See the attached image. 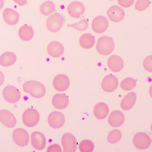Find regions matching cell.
Masks as SVG:
<instances>
[{
	"label": "cell",
	"instance_id": "cell-11",
	"mask_svg": "<svg viewBox=\"0 0 152 152\" xmlns=\"http://www.w3.org/2000/svg\"><path fill=\"white\" fill-rule=\"evenodd\" d=\"M67 12L72 18H79L85 13V6L81 2L74 1L70 3L68 6Z\"/></svg>",
	"mask_w": 152,
	"mask_h": 152
},
{
	"label": "cell",
	"instance_id": "cell-28",
	"mask_svg": "<svg viewBox=\"0 0 152 152\" xmlns=\"http://www.w3.org/2000/svg\"><path fill=\"white\" fill-rule=\"evenodd\" d=\"M136 80L131 77H128L125 79L121 83V87L123 90L126 91H129L133 90L136 86Z\"/></svg>",
	"mask_w": 152,
	"mask_h": 152
},
{
	"label": "cell",
	"instance_id": "cell-27",
	"mask_svg": "<svg viewBox=\"0 0 152 152\" xmlns=\"http://www.w3.org/2000/svg\"><path fill=\"white\" fill-rule=\"evenodd\" d=\"M55 8V4L52 1H47L42 4L40 7V11L44 16H49L54 12Z\"/></svg>",
	"mask_w": 152,
	"mask_h": 152
},
{
	"label": "cell",
	"instance_id": "cell-3",
	"mask_svg": "<svg viewBox=\"0 0 152 152\" xmlns=\"http://www.w3.org/2000/svg\"><path fill=\"white\" fill-rule=\"evenodd\" d=\"M64 18L61 14L55 13L48 17L46 21L47 29L52 33H57L62 28Z\"/></svg>",
	"mask_w": 152,
	"mask_h": 152
},
{
	"label": "cell",
	"instance_id": "cell-14",
	"mask_svg": "<svg viewBox=\"0 0 152 152\" xmlns=\"http://www.w3.org/2000/svg\"><path fill=\"white\" fill-rule=\"evenodd\" d=\"M107 14L110 20L113 22L118 23L123 20L125 18V12L119 6L113 5L108 9Z\"/></svg>",
	"mask_w": 152,
	"mask_h": 152
},
{
	"label": "cell",
	"instance_id": "cell-17",
	"mask_svg": "<svg viewBox=\"0 0 152 152\" xmlns=\"http://www.w3.org/2000/svg\"><path fill=\"white\" fill-rule=\"evenodd\" d=\"M49 55L54 58H58L63 55L64 47L63 45L57 41H53L49 44L47 48Z\"/></svg>",
	"mask_w": 152,
	"mask_h": 152
},
{
	"label": "cell",
	"instance_id": "cell-7",
	"mask_svg": "<svg viewBox=\"0 0 152 152\" xmlns=\"http://www.w3.org/2000/svg\"><path fill=\"white\" fill-rule=\"evenodd\" d=\"M14 143L20 147H24L28 144L29 141L28 133L22 128L15 129L12 133Z\"/></svg>",
	"mask_w": 152,
	"mask_h": 152
},
{
	"label": "cell",
	"instance_id": "cell-10",
	"mask_svg": "<svg viewBox=\"0 0 152 152\" xmlns=\"http://www.w3.org/2000/svg\"><path fill=\"white\" fill-rule=\"evenodd\" d=\"M53 84L55 90L59 92H64L69 87L70 80L65 74H59L53 79Z\"/></svg>",
	"mask_w": 152,
	"mask_h": 152
},
{
	"label": "cell",
	"instance_id": "cell-37",
	"mask_svg": "<svg viewBox=\"0 0 152 152\" xmlns=\"http://www.w3.org/2000/svg\"><path fill=\"white\" fill-rule=\"evenodd\" d=\"M4 81V76L2 71H0V87L3 84Z\"/></svg>",
	"mask_w": 152,
	"mask_h": 152
},
{
	"label": "cell",
	"instance_id": "cell-4",
	"mask_svg": "<svg viewBox=\"0 0 152 152\" xmlns=\"http://www.w3.org/2000/svg\"><path fill=\"white\" fill-rule=\"evenodd\" d=\"M40 120V114L36 109L28 108L22 115L23 124L28 127L31 128L37 125Z\"/></svg>",
	"mask_w": 152,
	"mask_h": 152
},
{
	"label": "cell",
	"instance_id": "cell-20",
	"mask_svg": "<svg viewBox=\"0 0 152 152\" xmlns=\"http://www.w3.org/2000/svg\"><path fill=\"white\" fill-rule=\"evenodd\" d=\"M3 18L6 24L10 26H14L18 22L19 15L11 8H6L3 12Z\"/></svg>",
	"mask_w": 152,
	"mask_h": 152
},
{
	"label": "cell",
	"instance_id": "cell-18",
	"mask_svg": "<svg viewBox=\"0 0 152 152\" xmlns=\"http://www.w3.org/2000/svg\"><path fill=\"white\" fill-rule=\"evenodd\" d=\"M52 103L53 107L56 109H64L68 106L69 100L67 95L65 94H56L53 97Z\"/></svg>",
	"mask_w": 152,
	"mask_h": 152
},
{
	"label": "cell",
	"instance_id": "cell-24",
	"mask_svg": "<svg viewBox=\"0 0 152 152\" xmlns=\"http://www.w3.org/2000/svg\"><path fill=\"white\" fill-rule=\"evenodd\" d=\"M17 56L12 52H5L0 56V65L3 67L12 66L17 61Z\"/></svg>",
	"mask_w": 152,
	"mask_h": 152
},
{
	"label": "cell",
	"instance_id": "cell-19",
	"mask_svg": "<svg viewBox=\"0 0 152 152\" xmlns=\"http://www.w3.org/2000/svg\"><path fill=\"white\" fill-rule=\"evenodd\" d=\"M125 120L124 113L119 110L112 112L108 118V123L113 127H119L123 125Z\"/></svg>",
	"mask_w": 152,
	"mask_h": 152
},
{
	"label": "cell",
	"instance_id": "cell-15",
	"mask_svg": "<svg viewBox=\"0 0 152 152\" xmlns=\"http://www.w3.org/2000/svg\"><path fill=\"white\" fill-rule=\"evenodd\" d=\"M0 122L6 127L13 128L17 124V119L9 111L2 109L0 110Z\"/></svg>",
	"mask_w": 152,
	"mask_h": 152
},
{
	"label": "cell",
	"instance_id": "cell-23",
	"mask_svg": "<svg viewBox=\"0 0 152 152\" xmlns=\"http://www.w3.org/2000/svg\"><path fill=\"white\" fill-rule=\"evenodd\" d=\"M137 100L135 93L131 92L125 96L121 103V107L122 109L128 111L134 107Z\"/></svg>",
	"mask_w": 152,
	"mask_h": 152
},
{
	"label": "cell",
	"instance_id": "cell-21",
	"mask_svg": "<svg viewBox=\"0 0 152 152\" xmlns=\"http://www.w3.org/2000/svg\"><path fill=\"white\" fill-rule=\"evenodd\" d=\"M108 66L112 71L119 72L123 68L124 66V61L118 55H112L108 59Z\"/></svg>",
	"mask_w": 152,
	"mask_h": 152
},
{
	"label": "cell",
	"instance_id": "cell-5",
	"mask_svg": "<svg viewBox=\"0 0 152 152\" xmlns=\"http://www.w3.org/2000/svg\"><path fill=\"white\" fill-rule=\"evenodd\" d=\"M2 95L6 101L11 104L18 102L21 97L19 90L12 85L7 86L4 87L3 90Z\"/></svg>",
	"mask_w": 152,
	"mask_h": 152
},
{
	"label": "cell",
	"instance_id": "cell-13",
	"mask_svg": "<svg viewBox=\"0 0 152 152\" xmlns=\"http://www.w3.org/2000/svg\"><path fill=\"white\" fill-rule=\"evenodd\" d=\"M118 79L112 75H107L102 80L101 86L104 92L112 93L118 88Z\"/></svg>",
	"mask_w": 152,
	"mask_h": 152
},
{
	"label": "cell",
	"instance_id": "cell-31",
	"mask_svg": "<svg viewBox=\"0 0 152 152\" xmlns=\"http://www.w3.org/2000/svg\"><path fill=\"white\" fill-rule=\"evenodd\" d=\"M68 26L73 28L78 31H85L88 28V21L86 19H83L77 23L68 25Z\"/></svg>",
	"mask_w": 152,
	"mask_h": 152
},
{
	"label": "cell",
	"instance_id": "cell-32",
	"mask_svg": "<svg viewBox=\"0 0 152 152\" xmlns=\"http://www.w3.org/2000/svg\"><path fill=\"white\" fill-rule=\"evenodd\" d=\"M150 4V0H137L135 4V8L138 11H142L149 7Z\"/></svg>",
	"mask_w": 152,
	"mask_h": 152
},
{
	"label": "cell",
	"instance_id": "cell-12",
	"mask_svg": "<svg viewBox=\"0 0 152 152\" xmlns=\"http://www.w3.org/2000/svg\"><path fill=\"white\" fill-rule=\"evenodd\" d=\"M108 19L103 16H98L93 20L92 28L93 31L97 34H102L105 32L109 27Z\"/></svg>",
	"mask_w": 152,
	"mask_h": 152
},
{
	"label": "cell",
	"instance_id": "cell-26",
	"mask_svg": "<svg viewBox=\"0 0 152 152\" xmlns=\"http://www.w3.org/2000/svg\"><path fill=\"white\" fill-rule=\"evenodd\" d=\"M18 34L21 40L25 42H28L34 37V32L31 26L24 25L19 29Z\"/></svg>",
	"mask_w": 152,
	"mask_h": 152
},
{
	"label": "cell",
	"instance_id": "cell-40",
	"mask_svg": "<svg viewBox=\"0 0 152 152\" xmlns=\"http://www.w3.org/2000/svg\"><path fill=\"white\" fill-rule=\"evenodd\" d=\"M151 131L152 132V124L151 126Z\"/></svg>",
	"mask_w": 152,
	"mask_h": 152
},
{
	"label": "cell",
	"instance_id": "cell-1",
	"mask_svg": "<svg viewBox=\"0 0 152 152\" xmlns=\"http://www.w3.org/2000/svg\"><path fill=\"white\" fill-rule=\"evenodd\" d=\"M23 91L34 98H42L46 93V89L43 84L36 80H29L24 83Z\"/></svg>",
	"mask_w": 152,
	"mask_h": 152
},
{
	"label": "cell",
	"instance_id": "cell-33",
	"mask_svg": "<svg viewBox=\"0 0 152 152\" xmlns=\"http://www.w3.org/2000/svg\"><path fill=\"white\" fill-rule=\"evenodd\" d=\"M143 65L146 71L152 72V55H149L144 59Z\"/></svg>",
	"mask_w": 152,
	"mask_h": 152
},
{
	"label": "cell",
	"instance_id": "cell-35",
	"mask_svg": "<svg viewBox=\"0 0 152 152\" xmlns=\"http://www.w3.org/2000/svg\"><path fill=\"white\" fill-rule=\"evenodd\" d=\"M48 152H61V148L59 145L53 144L49 146L47 150Z\"/></svg>",
	"mask_w": 152,
	"mask_h": 152
},
{
	"label": "cell",
	"instance_id": "cell-30",
	"mask_svg": "<svg viewBox=\"0 0 152 152\" xmlns=\"http://www.w3.org/2000/svg\"><path fill=\"white\" fill-rule=\"evenodd\" d=\"M79 149L81 152H91L94 149V145L92 141L84 140L80 143Z\"/></svg>",
	"mask_w": 152,
	"mask_h": 152
},
{
	"label": "cell",
	"instance_id": "cell-38",
	"mask_svg": "<svg viewBox=\"0 0 152 152\" xmlns=\"http://www.w3.org/2000/svg\"><path fill=\"white\" fill-rule=\"evenodd\" d=\"M4 4V0H0V10L3 7Z\"/></svg>",
	"mask_w": 152,
	"mask_h": 152
},
{
	"label": "cell",
	"instance_id": "cell-34",
	"mask_svg": "<svg viewBox=\"0 0 152 152\" xmlns=\"http://www.w3.org/2000/svg\"><path fill=\"white\" fill-rule=\"evenodd\" d=\"M135 0H118L119 4L123 8L131 7L134 2Z\"/></svg>",
	"mask_w": 152,
	"mask_h": 152
},
{
	"label": "cell",
	"instance_id": "cell-22",
	"mask_svg": "<svg viewBox=\"0 0 152 152\" xmlns=\"http://www.w3.org/2000/svg\"><path fill=\"white\" fill-rule=\"evenodd\" d=\"M109 112V106L105 103H98L94 107V115L98 119L103 120L105 118L108 116Z\"/></svg>",
	"mask_w": 152,
	"mask_h": 152
},
{
	"label": "cell",
	"instance_id": "cell-9",
	"mask_svg": "<svg viewBox=\"0 0 152 152\" xmlns=\"http://www.w3.org/2000/svg\"><path fill=\"white\" fill-rule=\"evenodd\" d=\"M61 143L65 152H75L77 150V140L71 133L64 134L61 138Z\"/></svg>",
	"mask_w": 152,
	"mask_h": 152
},
{
	"label": "cell",
	"instance_id": "cell-29",
	"mask_svg": "<svg viewBox=\"0 0 152 152\" xmlns=\"http://www.w3.org/2000/svg\"><path fill=\"white\" fill-rule=\"evenodd\" d=\"M122 134L118 129H113L108 134L107 136V141L111 144L117 143L121 140Z\"/></svg>",
	"mask_w": 152,
	"mask_h": 152
},
{
	"label": "cell",
	"instance_id": "cell-6",
	"mask_svg": "<svg viewBox=\"0 0 152 152\" xmlns=\"http://www.w3.org/2000/svg\"><path fill=\"white\" fill-rule=\"evenodd\" d=\"M151 137L143 132L137 133L133 138V143L136 148L140 150H144L149 148L151 145Z\"/></svg>",
	"mask_w": 152,
	"mask_h": 152
},
{
	"label": "cell",
	"instance_id": "cell-16",
	"mask_svg": "<svg viewBox=\"0 0 152 152\" xmlns=\"http://www.w3.org/2000/svg\"><path fill=\"white\" fill-rule=\"evenodd\" d=\"M31 144L37 151H42L46 145V138L44 135L39 131L33 132L31 134Z\"/></svg>",
	"mask_w": 152,
	"mask_h": 152
},
{
	"label": "cell",
	"instance_id": "cell-2",
	"mask_svg": "<svg viewBox=\"0 0 152 152\" xmlns=\"http://www.w3.org/2000/svg\"><path fill=\"white\" fill-rule=\"evenodd\" d=\"M115 48L113 39L108 36H102L97 40L96 50L102 55L107 56L111 54Z\"/></svg>",
	"mask_w": 152,
	"mask_h": 152
},
{
	"label": "cell",
	"instance_id": "cell-8",
	"mask_svg": "<svg viewBox=\"0 0 152 152\" xmlns=\"http://www.w3.org/2000/svg\"><path fill=\"white\" fill-rule=\"evenodd\" d=\"M48 123L51 127L58 129L65 123V117L63 113L58 111H53L50 113L48 118Z\"/></svg>",
	"mask_w": 152,
	"mask_h": 152
},
{
	"label": "cell",
	"instance_id": "cell-36",
	"mask_svg": "<svg viewBox=\"0 0 152 152\" xmlns=\"http://www.w3.org/2000/svg\"><path fill=\"white\" fill-rule=\"evenodd\" d=\"M15 2L18 4L20 6H24L27 3V0H13Z\"/></svg>",
	"mask_w": 152,
	"mask_h": 152
},
{
	"label": "cell",
	"instance_id": "cell-25",
	"mask_svg": "<svg viewBox=\"0 0 152 152\" xmlns=\"http://www.w3.org/2000/svg\"><path fill=\"white\" fill-rule=\"evenodd\" d=\"M80 45L82 48L89 49L94 45L95 38L94 36L89 33L83 34L79 38Z\"/></svg>",
	"mask_w": 152,
	"mask_h": 152
},
{
	"label": "cell",
	"instance_id": "cell-39",
	"mask_svg": "<svg viewBox=\"0 0 152 152\" xmlns=\"http://www.w3.org/2000/svg\"><path fill=\"white\" fill-rule=\"evenodd\" d=\"M149 94L152 99V85L150 87V89H149Z\"/></svg>",
	"mask_w": 152,
	"mask_h": 152
}]
</instances>
